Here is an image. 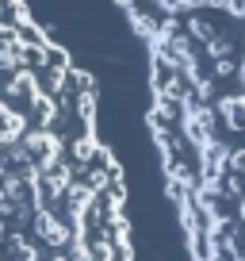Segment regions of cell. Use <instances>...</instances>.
<instances>
[{
    "mask_svg": "<svg viewBox=\"0 0 245 261\" xmlns=\"http://www.w3.org/2000/svg\"><path fill=\"white\" fill-rule=\"evenodd\" d=\"M35 234H39V242L54 246V250H62V246L69 242V234L73 230L66 227V223H57L50 212H35Z\"/></svg>",
    "mask_w": 245,
    "mask_h": 261,
    "instance_id": "obj_1",
    "label": "cell"
},
{
    "mask_svg": "<svg viewBox=\"0 0 245 261\" xmlns=\"http://www.w3.org/2000/svg\"><path fill=\"white\" fill-rule=\"evenodd\" d=\"M66 188H69V169H66V165H57V162H50L46 177H42V192H46V196H62Z\"/></svg>",
    "mask_w": 245,
    "mask_h": 261,
    "instance_id": "obj_2",
    "label": "cell"
},
{
    "mask_svg": "<svg viewBox=\"0 0 245 261\" xmlns=\"http://www.w3.org/2000/svg\"><path fill=\"white\" fill-rule=\"evenodd\" d=\"M19 207H16V200H12L8 192H4V188H0V215H16Z\"/></svg>",
    "mask_w": 245,
    "mask_h": 261,
    "instance_id": "obj_3",
    "label": "cell"
},
{
    "mask_svg": "<svg viewBox=\"0 0 245 261\" xmlns=\"http://www.w3.org/2000/svg\"><path fill=\"white\" fill-rule=\"evenodd\" d=\"M46 261H69V257H66V253H50Z\"/></svg>",
    "mask_w": 245,
    "mask_h": 261,
    "instance_id": "obj_4",
    "label": "cell"
},
{
    "mask_svg": "<svg viewBox=\"0 0 245 261\" xmlns=\"http://www.w3.org/2000/svg\"><path fill=\"white\" fill-rule=\"evenodd\" d=\"M0 238H4V215H0Z\"/></svg>",
    "mask_w": 245,
    "mask_h": 261,
    "instance_id": "obj_5",
    "label": "cell"
},
{
    "mask_svg": "<svg viewBox=\"0 0 245 261\" xmlns=\"http://www.w3.org/2000/svg\"><path fill=\"white\" fill-rule=\"evenodd\" d=\"M241 219H245V200H241Z\"/></svg>",
    "mask_w": 245,
    "mask_h": 261,
    "instance_id": "obj_6",
    "label": "cell"
}]
</instances>
